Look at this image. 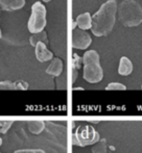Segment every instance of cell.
Listing matches in <instances>:
<instances>
[{"mask_svg": "<svg viewBox=\"0 0 142 153\" xmlns=\"http://www.w3.org/2000/svg\"><path fill=\"white\" fill-rule=\"evenodd\" d=\"M117 2L108 0L92 17L91 30L94 36H104L112 31L116 21Z\"/></svg>", "mask_w": 142, "mask_h": 153, "instance_id": "1", "label": "cell"}, {"mask_svg": "<svg viewBox=\"0 0 142 153\" xmlns=\"http://www.w3.org/2000/svg\"><path fill=\"white\" fill-rule=\"evenodd\" d=\"M119 21L123 26L135 27L142 23V7L134 0L122 1L117 6Z\"/></svg>", "mask_w": 142, "mask_h": 153, "instance_id": "2", "label": "cell"}, {"mask_svg": "<svg viewBox=\"0 0 142 153\" xmlns=\"http://www.w3.org/2000/svg\"><path fill=\"white\" fill-rule=\"evenodd\" d=\"M84 79L90 83H97L104 78V71L100 66L99 54L95 50H89L83 56Z\"/></svg>", "mask_w": 142, "mask_h": 153, "instance_id": "3", "label": "cell"}, {"mask_svg": "<svg viewBox=\"0 0 142 153\" xmlns=\"http://www.w3.org/2000/svg\"><path fill=\"white\" fill-rule=\"evenodd\" d=\"M46 26V8L41 2H36L31 6V15L28 20V30L33 34L43 31Z\"/></svg>", "mask_w": 142, "mask_h": 153, "instance_id": "4", "label": "cell"}, {"mask_svg": "<svg viewBox=\"0 0 142 153\" xmlns=\"http://www.w3.org/2000/svg\"><path fill=\"white\" fill-rule=\"evenodd\" d=\"M99 140V133L91 126L78 127L72 135V144L79 147L94 145Z\"/></svg>", "mask_w": 142, "mask_h": 153, "instance_id": "5", "label": "cell"}, {"mask_svg": "<svg viewBox=\"0 0 142 153\" xmlns=\"http://www.w3.org/2000/svg\"><path fill=\"white\" fill-rule=\"evenodd\" d=\"M92 39L87 31L79 28H74L72 30V47L75 49H87L91 45Z\"/></svg>", "mask_w": 142, "mask_h": 153, "instance_id": "6", "label": "cell"}, {"mask_svg": "<svg viewBox=\"0 0 142 153\" xmlns=\"http://www.w3.org/2000/svg\"><path fill=\"white\" fill-rule=\"evenodd\" d=\"M36 57L39 62H47V61H50L52 59L53 57V54L51 51H49L47 49L46 45L44 43H38L36 45Z\"/></svg>", "mask_w": 142, "mask_h": 153, "instance_id": "7", "label": "cell"}, {"mask_svg": "<svg viewBox=\"0 0 142 153\" xmlns=\"http://www.w3.org/2000/svg\"><path fill=\"white\" fill-rule=\"evenodd\" d=\"M63 72V62L62 59H52L51 61V64L48 66V68L46 69V73L48 75H51V76H60Z\"/></svg>", "mask_w": 142, "mask_h": 153, "instance_id": "8", "label": "cell"}, {"mask_svg": "<svg viewBox=\"0 0 142 153\" xmlns=\"http://www.w3.org/2000/svg\"><path fill=\"white\" fill-rule=\"evenodd\" d=\"M25 0H0V8L4 10H16L24 6Z\"/></svg>", "mask_w": 142, "mask_h": 153, "instance_id": "9", "label": "cell"}, {"mask_svg": "<svg viewBox=\"0 0 142 153\" xmlns=\"http://www.w3.org/2000/svg\"><path fill=\"white\" fill-rule=\"evenodd\" d=\"M133 72V64L131 59L126 56H122L119 62V67H118V73L121 76H128Z\"/></svg>", "mask_w": 142, "mask_h": 153, "instance_id": "10", "label": "cell"}, {"mask_svg": "<svg viewBox=\"0 0 142 153\" xmlns=\"http://www.w3.org/2000/svg\"><path fill=\"white\" fill-rule=\"evenodd\" d=\"M75 22H76V25L78 26L79 29L87 30V29L91 28L92 26V17L89 13H84V14H81L77 17Z\"/></svg>", "mask_w": 142, "mask_h": 153, "instance_id": "11", "label": "cell"}, {"mask_svg": "<svg viewBox=\"0 0 142 153\" xmlns=\"http://www.w3.org/2000/svg\"><path fill=\"white\" fill-rule=\"evenodd\" d=\"M27 127L28 130L34 134H40L45 128V123L44 121L41 120H36V121H29L27 122Z\"/></svg>", "mask_w": 142, "mask_h": 153, "instance_id": "12", "label": "cell"}, {"mask_svg": "<svg viewBox=\"0 0 142 153\" xmlns=\"http://www.w3.org/2000/svg\"><path fill=\"white\" fill-rule=\"evenodd\" d=\"M29 42H31V46L36 47V45L38 43H44L45 45L48 43V39H47V33L44 30L39 32V33H35L31 36L29 39Z\"/></svg>", "mask_w": 142, "mask_h": 153, "instance_id": "13", "label": "cell"}, {"mask_svg": "<svg viewBox=\"0 0 142 153\" xmlns=\"http://www.w3.org/2000/svg\"><path fill=\"white\" fill-rule=\"evenodd\" d=\"M107 150H108L107 140L102 139L96 144H94L91 151L92 153H107Z\"/></svg>", "mask_w": 142, "mask_h": 153, "instance_id": "14", "label": "cell"}, {"mask_svg": "<svg viewBox=\"0 0 142 153\" xmlns=\"http://www.w3.org/2000/svg\"><path fill=\"white\" fill-rule=\"evenodd\" d=\"M106 90L108 91H124L126 90V87L120 82H111L107 85Z\"/></svg>", "mask_w": 142, "mask_h": 153, "instance_id": "15", "label": "cell"}, {"mask_svg": "<svg viewBox=\"0 0 142 153\" xmlns=\"http://www.w3.org/2000/svg\"><path fill=\"white\" fill-rule=\"evenodd\" d=\"M13 121H0V133H6L8 131V129L12 127Z\"/></svg>", "mask_w": 142, "mask_h": 153, "instance_id": "16", "label": "cell"}, {"mask_svg": "<svg viewBox=\"0 0 142 153\" xmlns=\"http://www.w3.org/2000/svg\"><path fill=\"white\" fill-rule=\"evenodd\" d=\"M0 90H16L15 88V82H12V81H1L0 82Z\"/></svg>", "mask_w": 142, "mask_h": 153, "instance_id": "17", "label": "cell"}, {"mask_svg": "<svg viewBox=\"0 0 142 153\" xmlns=\"http://www.w3.org/2000/svg\"><path fill=\"white\" fill-rule=\"evenodd\" d=\"M81 64H83V59L79 57L76 53H74V54H73V67L72 68L78 70V69L81 67Z\"/></svg>", "mask_w": 142, "mask_h": 153, "instance_id": "18", "label": "cell"}, {"mask_svg": "<svg viewBox=\"0 0 142 153\" xmlns=\"http://www.w3.org/2000/svg\"><path fill=\"white\" fill-rule=\"evenodd\" d=\"M15 88H16V90H27L28 89V83L25 82V81L19 80L15 82Z\"/></svg>", "mask_w": 142, "mask_h": 153, "instance_id": "19", "label": "cell"}, {"mask_svg": "<svg viewBox=\"0 0 142 153\" xmlns=\"http://www.w3.org/2000/svg\"><path fill=\"white\" fill-rule=\"evenodd\" d=\"M14 153H45L42 149H21L16 150Z\"/></svg>", "mask_w": 142, "mask_h": 153, "instance_id": "20", "label": "cell"}, {"mask_svg": "<svg viewBox=\"0 0 142 153\" xmlns=\"http://www.w3.org/2000/svg\"><path fill=\"white\" fill-rule=\"evenodd\" d=\"M76 77H77V70L72 68V82H74L76 80Z\"/></svg>", "mask_w": 142, "mask_h": 153, "instance_id": "21", "label": "cell"}, {"mask_svg": "<svg viewBox=\"0 0 142 153\" xmlns=\"http://www.w3.org/2000/svg\"><path fill=\"white\" fill-rule=\"evenodd\" d=\"M73 90H74V91H83V88H73Z\"/></svg>", "mask_w": 142, "mask_h": 153, "instance_id": "22", "label": "cell"}, {"mask_svg": "<svg viewBox=\"0 0 142 153\" xmlns=\"http://www.w3.org/2000/svg\"><path fill=\"white\" fill-rule=\"evenodd\" d=\"M1 145H2V139L0 137V147H1Z\"/></svg>", "mask_w": 142, "mask_h": 153, "instance_id": "23", "label": "cell"}, {"mask_svg": "<svg viewBox=\"0 0 142 153\" xmlns=\"http://www.w3.org/2000/svg\"><path fill=\"white\" fill-rule=\"evenodd\" d=\"M43 1H44V2H49L50 0H43Z\"/></svg>", "mask_w": 142, "mask_h": 153, "instance_id": "24", "label": "cell"}, {"mask_svg": "<svg viewBox=\"0 0 142 153\" xmlns=\"http://www.w3.org/2000/svg\"><path fill=\"white\" fill-rule=\"evenodd\" d=\"M2 36V34H1V29H0V38Z\"/></svg>", "mask_w": 142, "mask_h": 153, "instance_id": "25", "label": "cell"}, {"mask_svg": "<svg viewBox=\"0 0 142 153\" xmlns=\"http://www.w3.org/2000/svg\"><path fill=\"white\" fill-rule=\"evenodd\" d=\"M123 1H129V0H123Z\"/></svg>", "mask_w": 142, "mask_h": 153, "instance_id": "26", "label": "cell"}, {"mask_svg": "<svg viewBox=\"0 0 142 153\" xmlns=\"http://www.w3.org/2000/svg\"><path fill=\"white\" fill-rule=\"evenodd\" d=\"M141 89H142V85H141Z\"/></svg>", "mask_w": 142, "mask_h": 153, "instance_id": "27", "label": "cell"}]
</instances>
